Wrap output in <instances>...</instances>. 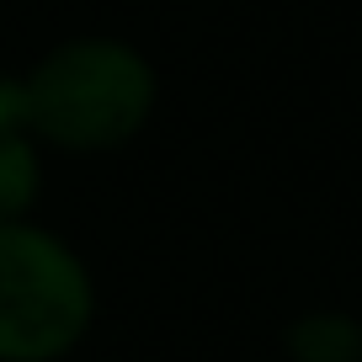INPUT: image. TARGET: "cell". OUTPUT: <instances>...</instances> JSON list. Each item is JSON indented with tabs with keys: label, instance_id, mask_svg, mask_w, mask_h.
<instances>
[{
	"label": "cell",
	"instance_id": "277c9868",
	"mask_svg": "<svg viewBox=\"0 0 362 362\" xmlns=\"http://www.w3.org/2000/svg\"><path fill=\"white\" fill-rule=\"evenodd\" d=\"M288 351L293 362H362V325L351 315H304L288 325Z\"/></svg>",
	"mask_w": 362,
	"mask_h": 362
},
{
	"label": "cell",
	"instance_id": "7a4b0ae2",
	"mask_svg": "<svg viewBox=\"0 0 362 362\" xmlns=\"http://www.w3.org/2000/svg\"><path fill=\"white\" fill-rule=\"evenodd\" d=\"M96 315L90 272L54 229L0 224V362H59Z\"/></svg>",
	"mask_w": 362,
	"mask_h": 362
},
{
	"label": "cell",
	"instance_id": "3957f363",
	"mask_svg": "<svg viewBox=\"0 0 362 362\" xmlns=\"http://www.w3.org/2000/svg\"><path fill=\"white\" fill-rule=\"evenodd\" d=\"M37 192H43V160H37L33 134L0 128V224L27 218Z\"/></svg>",
	"mask_w": 362,
	"mask_h": 362
},
{
	"label": "cell",
	"instance_id": "6da1fadb",
	"mask_svg": "<svg viewBox=\"0 0 362 362\" xmlns=\"http://www.w3.org/2000/svg\"><path fill=\"white\" fill-rule=\"evenodd\" d=\"M155 64L123 37H69L22 75V128L54 149H117L155 112Z\"/></svg>",
	"mask_w": 362,
	"mask_h": 362
}]
</instances>
